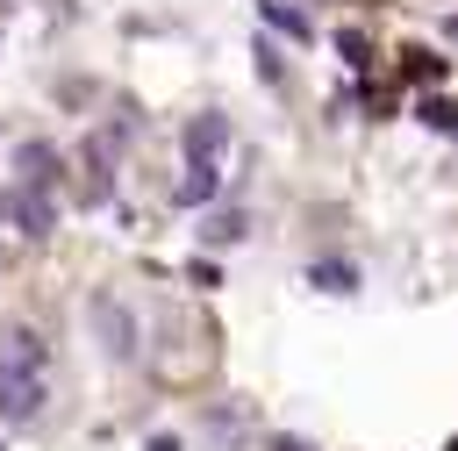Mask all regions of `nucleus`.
Instances as JSON below:
<instances>
[{"label": "nucleus", "instance_id": "nucleus-1", "mask_svg": "<svg viewBox=\"0 0 458 451\" xmlns=\"http://www.w3.org/2000/svg\"><path fill=\"white\" fill-rule=\"evenodd\" d=\"M43 365H50V351H43L36 329H7L0 336V415L7 422H36V408H43Z\"/></svg>", "mask_w": 458, "mask_h": 451}, {"label": "nucleus", "instance_id": "nucleus-2", "mask_svg": "<svg viewBox=\"0 0 458 451\" xmlns=\"http://www.w3.org/2000/svg\"><path fill=\"white\" fill-rule=\"evenodd\" d=\"M179 143H186V165H222V150H229V115H193V122L179 129Z\"/></svg>", "mask_w": 458, "mask_h": 451}, {"label": "nucleus", "instance_id": "nucleus-3", "mask_svg": "<svg viewBox=\"0 0 458 451\" xmlns=\"http://www.w3.org/2000/svg\"><path fill=\"white\" fill-rule=\"evenodd\" d=\"M14 222H21V236H50V222H57V208H50V193L43 186H7V200H0Z\"/></svg>", "mask_w": 458, "mask_h": 451}, {"label": "nucleus", "instance_id": "nucleus-4", "mask_svg": "<svg viewBox=\"0 0 458 451\" xmlns=\"http://www.w3.org/2000/svg\"><path fill=\"white\" fill-rule=\"evenodd\" d=\"M14 165H21V179H14V186H50V179H57V150H50V143H21V150H14Z\"/></svg>", "mask_w": 458, "mask_h": 451}, {"label": "nucleus", "instance_id": "nucleus-5", "mask_svg": "<svg viewBox=\"0 0 458 451\" xmlns=\"http://www.w3.org/2000/svg\"><path fill=\"white\" fill-rule=\"evenodd\" d=\"M215 186H222V165H186V179L172 186V200L179 208H200V200H215Z\"/></svg>", "mask_w": 458, "mask_h": 451}, {"label": "nucleus", "instance_id": "nucleus-6", "mask_svg": "<svg viewBox=\"0 0 458 451\" xmlns=\"http://www.w3.org/2000/svg\"><path fill=\"white\" fill-rule=\"evenodd\" d=\"M93 322H100V336H107V351H114V358H136V344H129V315H122V308L93 301Z\"/></svg>", "mask_w": 458, "mask_h": 451}, {"label": "nucleus", "instance_id": "nucleus-7", "mask_svg": "<svg viewBox=\"0 0 458 451\" xmlns=\"http://www.w3.org/2000/svg\"><path fill=\"white\" fill-rule=\"evenodd\" d=\"M258 14H265L272 29H286L293 43H308V36H315V29H308V14H301V7H286V0H258Z\"/></svg>", "mask_w": 458, "mask_h": 451}, {"label": "nucleus", "instance_id": "nucleus-8", "mask_svg": "<svg viewBox=\"0 0 458 451\" xmlns=\"http://www.w3.org/2000/svg\"><path fill=\"white\" fill-rule=\"evenodd\" d=\"M401 72L408 79H444V57L437 50H401Z\"/></svg>", "mask_w": 458, "mask_h": 451}, {"label": "nucleus", "instance_id": "nucleus-9", "mask_svg": "<svg viewBox=\"0 0 458 451\" xmlns=\"http://www.w3.org/2000/svg\"><path fill=\"white\" fill-rule=\"evenodd\" d=\"M200 236H208V243H236V236H243V215H236V208H222V215H208V229H200Z\"/></svg>", "mask_w": 458, "mask_h": 451}, {"label": "nucleus", "instance_id": "nucleus-10", "mask_svg": "<svg viewBox=\"0 0 458 451\" xmlns=\"http://www.w3.org/2000/svg\"><path fill=\"white\" fill-rule=\"evenodd\" d=\"M308 279H315L322 294H351V286H358V272H351V265H315Z\"/></svg>", "mask_w": 458, "mask_h": 451}, {"label": "nucleus", "instance_id": "nucleus-11", "mask_svg": "<svg viewBox=\"0 0 458 451\" xmlns=\"http://www.w3.org/2000/svg\"><path fill=\"white\" fill-rule=\"evenodd\" d=\"M415 115H422V122H429V129H458V107H451V100H422V107H415Z\"/></svg>", "mask_w": 458, "mask_h": 451}, {"label": "nucleus", "instance_id": "nucleus-12", "mask_svg": "<svg viewBox=\"0 0 458 451\" xmlns=\"http://www.w3.org/2000/svg\"><path fill=\"white\" fill-rule=\"evenodd\" d=\"M336 50H344V64H358V72L372 64V50H365V36H358V29H351V36H336Z\"/></svg>", "mask_w": 458, "mask_h": 451}, {"label": "nucleus", "instance_id": "nucleus-13", "mask_svg": "<svg viewBox=\"0 0 458 451\" xmlns=\"http://www.w3.org/2000/svg\"><path fill=\"white\" fill-rule=\"evenodd\" d=\"M272 451H308V444H301V437H279V444H272Z\"/></svg>", "mask_w": 458, "mask_h": 451}, {"label": "nucleus", "instance_id": "nucleus-14", "mask_svg": "<svg viewBox=\"0 0 458 451\" xmlns=\"http://www.w3.org/2000/svg\"><path fill=\"white\" fill-rule=\"evenodd\" d=\"M150 451H179V444H172V437H150Z\"/></svg>", "mask_w": 458, "mask_h": 451}]
</instances>
